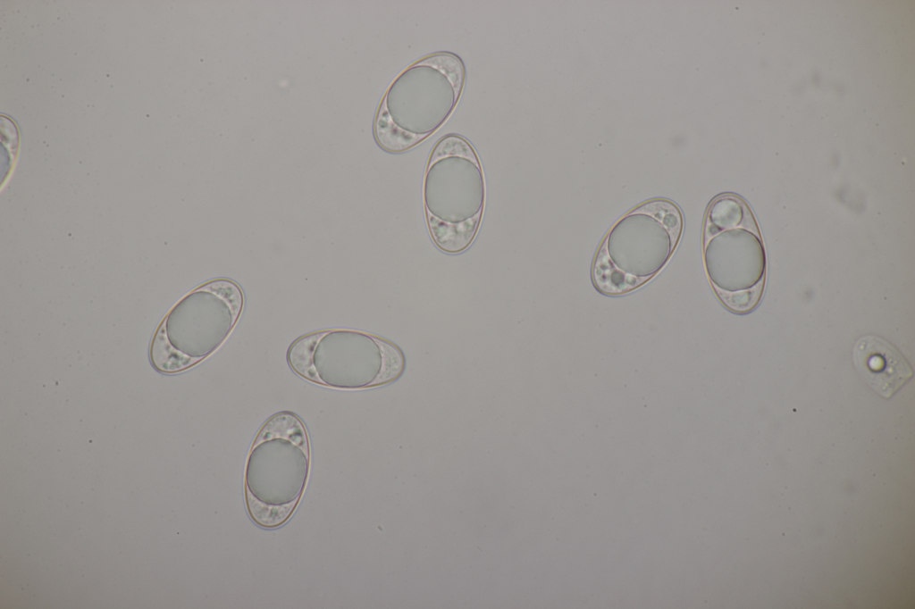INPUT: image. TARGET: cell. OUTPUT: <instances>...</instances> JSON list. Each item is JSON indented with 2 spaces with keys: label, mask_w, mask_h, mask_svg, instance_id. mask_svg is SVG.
Masks as SVG:
<instances>
[{
  "label": "cell",
  "mask_w": 915,
  "mask_h": 609,
  "mask_svg": "<svg viewBox=\"0 0 915 609\" xmlns=\"http://www.w3.org/2000/svg\"><path fill=\"white\" fill-rule=\"evenodd\" d=\"M465 81L463 62L449 52L426 55L405 68L378 107L374 125L378 145L394 154L418 146L451 115Z\"/></svg>",
  "instance_id": "1"
},
{
  "label": "cell",
  "mask_w": 915,
  "mask_h": 609,
  "mask_svg": "<svg viewBox=\"0 0 915 609\" xmlns=\"http://www.w3.org/2000/svg\"><path fill=\"white\" fill-rule=\"evenodd\" d=\"M310 468L303 421L288 412L269 418L250 446L245 467V503L252 521L265 529L286 523L304 494Z\"/></svg>",
  "instance_id": "2"
},
{
  "label": "cell",
  "mask_w": 915,
  "mask_h": 609,
  "mask_svg": "<svg viewBox=\"0 0 915 609\" xmlns=\"http://www.w3.org/2000/svg\"><path fill=\"white\" fill-rule=\"evenodd\" d=\"M486 199L483 170L474 146L454 134L433 146L423 181L426 225L435 246L460 254L474 242Z\"/></svg>",
  "instance_id": "3"
},
{
  "label": "cell",
  "mask_w": 915,
  "mask_h": 609,
  "mask_svg": "<svg viewBox=\"0 0 915 609\" xmlns=\"http://www.w3.org/2000/svg\"><path fill=\"white\" fill-rule=\"evenodd\" d=\"M707 274L723 304L743 313L759 304L766 254L755 218L739 196L726 194L709 206L703 235Z\"/></svg>",
  "instance_id": "4"
},
{
  "label": "cell",
  "mask_w": 915,
  "mask_h": 609,
  "mask_svg": "<svg viewBox=\"0 0 915 609\" xmlns=\"http://www.w3.org/2000/svg\"><path fill=\"white\" fill-rule=\"evenodd\" d=\"M287 361L302 379L338 390L383 386L402 373L400 349L382 338L356 330L334 329L298 338Z\"/></svg>",
  "instance_id": "5"
},
{
  "label": "cell",
  "mask_w": 915,
  "mask_h": 609,
  "mask_svg": "<svg viewBox=\"0 0 915 609\" xmlns=\"http://www.w3.org/2000/svg\"><path fill=\"white\" fill-rule=\"evenodd\" d=\"M244 305L240 288L215 279L194 289L167 314L150 346L153 366L164 373L183 371L214 354L227 339Z\"/></svg>",
  "instance_id": "6"
},
{
  "label": "cell",
  "mask_w": 915,
  "mask_h": 609,
  "mask_svg": "<svg viewBox=\"0 0 915 609\" xmlns=\"http://www.w3.org/2000/svg\"><path fill=\"white\" fill-rule=\"evenodd\" d=\"M854 365L866 383L885 398L891 397L913 376L902 355L885 339L866 335L853 347Z\"/></svg>",
  "instance_id": "7"
}]
</instances>
